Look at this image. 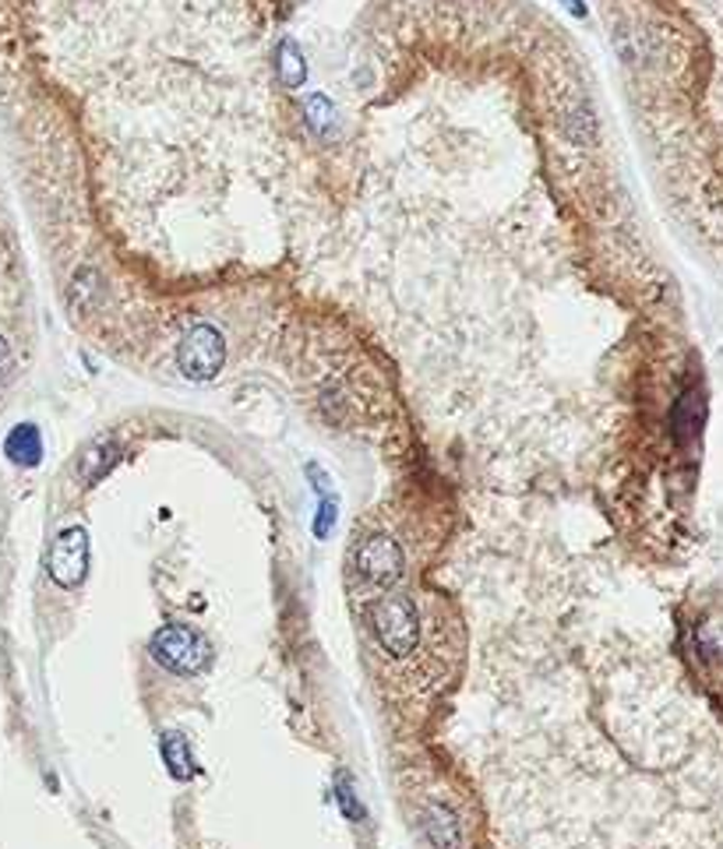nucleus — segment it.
Returning a JSON list of instances; mask_svg holds the SVG:
<instances>
[{
	"mask_svg": "<svg viewBox=\"0 0 723 849\" xmlns=\"http://www.w3.org/2000/svg\"><path fill=\"white\" fill-rule=\"evenodd\" d=\"M116 455H121V448H116L113 437H96L78 458V480L81 483H99L116 466Z\"/></svg>",
	"mask_w": 723,
	"mask_h": 849,
	"instance_id": "6e6552de",
	"label": "nucleus"
},
{
	"mask_svg": "<svg viewBox=\"0 0 723 849\" xmlns=\"http://www.w3.org/2000/svg\"><path fill=\"white\" fill-rule=\"evenodd\" d=\"M565 8H568L571 14H586V8L579 4V0H565Z\"/></svg>",
	"mask_w": 723,
	"mask_h": 849,
	"instance_id": "dca6fc26",
	"label": "nucleus"
},
{
	"mask_svg": "<svg viewBox=\"0 0 723 849\" xmlns=\"http://www.w3.org/2000/svg\"><path fill=\"white\" fill-rule=\"evenodd\" d=\"M364 617L381 656L402 681L438 688L456 673L463 659V627L445 614L442 603L385 589L364 603Z\"/></svg>",
	"mask_w": 723,
	"mask_h": 849,
	"instance_id": "f257e3e1",
	"label": "nucleus"
},
{
	"mask_svg": "<svg viewBox=\"0 0 723 849\" xmlns=\"http://www.w3.org/2000/svg\"><path fill=\"white\" fill-rule=\"evenodd\" d=\"M335 804L343 807L349 822H364V804L357 801V790H353V779L346 772L335 775Z\"/></svg>",
	"mask_w": 723,
	"mask_h": 849,
	"instance_id": "ddd939ff",
	"label": "nucleus"
},
{
	"mask_svg": "<svg viewBox=\"0 0 723 849\" xmlns=\"http://www.w3.org/2000/svg\"><path fill=\"white\" fill-rule=\"evenodd\" d=\"M11 373V346H8V338L0 335V381H4Z\"/></svg>",
	"mask_w": 723,
	"mask_h": 849,
	"instance_id": "2eb2a0df",
	"label": "nucleus"
},
{
	"mask_svg": "<svg viewBox=\"0 0 723 849\" xmlns=\"http://www.w3.org/2000/svg\"><path fill=\"white\" fill-rule=\"evenodd\" d=\"M4 455L14 466L36 469L43 462V434L36 423H19V427L4 437Z\"/></svg>",
	"mask_w": 723,
	"mask_h": 849,
	"instance_id": "0eeeda50",
	"label": "nucleus"
},
{
	"mask_svg": "<svg viewBox=\"0 0 723 849\" xmlns=\"http://www.w3.org/2000/svg\"><path fill=\"white\" fill-rule=\"evenodd\" d=\"M304 116H308V124H311L318 134H329V131H332V124H335V107H332V99H329V96H322V92L308 96V99H304Z\"/></svg>",
	"mask_w": 723,
	"mask_h": 849,
	"instance_id": "f8f14e48",
	"label": "nucleus"
},
{
	"mask_svg": "<svg viewBox=\"0 0 723 849\" xmlns=\"http://www.w3.org/2000/svg\"><path fill=\"white\" fill-rule=\"evenodd\" d=\"M424 836L434 849H463V825L448 804H424Z\"/></svg>",
	"mask_w": 723,
	"mask_h": 849,
	"instance_id": "423d86ee",
	"label": "nucleus"
},
{
	"mask_svg": "<svg viewBox=\"0 0 723 849\" xmlns=\"http://www.w3.org/2000/svg\"><path fill=\"white\" fill-rule=\"evenodd\" d=\"M276 75L279 81L286 85V89H300L308 78V64H304V54H300V46L293 40H282L279 49H276Z\"/></svg>",
	"mask_w": 723,
	"mask_h": 849,
	"instance_id": "9d476101",
	"label": "nucleus"
},
{
	"mask_svg": "<svg viewBox=\"0 0 723 849\" xmlns=\"http://www.w3.org/2000/svg\"><path fill=\"white\" fill-rule=\"evenodd\" d=\"M353 571L360 574L364 589H375V592H385V589H396L402 571H407V557H402V547L392 539V536H367L357 554H353Z\"/></svg>",
	"mask_w": 723,
	"mask_h": 849,
	"instance_id": "7ed1b4c3",
	"label": "nucleus"
},
{
	"mask_svg": "<svg viewBox=\"0 0 723 849\" xmlns=\"http://www.w3.org/2000/svg\"><path fill=\"white\" fill-rule=\"evenodd\" d=\"M335 522H340V498H335V494L318 498L314 536H318V539H329V536H332V529H335Z\"/></svg>",
	"mask_w": 723,
	"mask_h": 849,
	"instance_id": "4468645a",
	"label": "nucleus"
},
{
	"mask_svg": "<svg viewBox=\"0 0 723 849\" xmlns=\"http://www.w3.org/2000/svg\"><path fill=\"white\" fill-rule=\"evenodd\" d=\"M148 652H153V659L170 673H201L209 667V645L205 638H201L198 632H191V627L183 624H166L159 627V632L153 635V641H148Z\"/></svg>",
	"mask_w": 723,
	"mask_h": 849,
	"instance_id": "f03ea898",
	"label": "nucleus"
},
{
	"mask_svg": "<svg viewBox=\"0 0 723 849\" xmlns=\"http://www.w3.org/2000/svg\"><path fill=\"white\" fill-rule=\"evenodd\" d=\"M89 533L81 529V525H71V529H64L54 547H49V557H46V571L49 579H54L60 589H75L86 582L89 574Z\"/></svg>",
	"mask_w": 723,
	"mask_h": 849,
	"instance_id": "39448f33",
	"label": "nucleus"
},
{
	"mask_svg": "<svg viewBox=\"0 0 723 849\" xmlns=\"http://www.w3.org/2000/svg\"><path fill=\"white\" fill-rule=\"evenodd\" d=\"M702 420H705V402L699 392H688L678 399L675 405V427L681 437H696L702 431Z\"/></svg>",
	"mask_w": 723,
	"mask_h": 849,
	"instance_id": "9b49d317",
	"label": "nucleus"
},
{
	"mask_svg": "<svg viewBox=\"0 0 723 849\" xmlns=\"http://www.w3.org/2000/svg\"><path fill=\"white\" fill-rule=\"evenodd\" d=\"M226 360V346L223 335L212 325H194L183 332V338L177 343V367L183 370V378L191 381H209L223 370Z\"/></svg>",
	"mask_w": 723,
	"mask_h": 849,
	"instance_id": "20e7f679",
	"label": "nucleus"
},
{
	"mask_svg": "<svg viewBox=\"0 0 723 849\" xmlns=\"http://www.w3.org/2000/svg\"><path fill=\"white\" fill-rule=\"evenodd\" d=\"M159 755H163L166 772H170L174 779H180V783H188V779H194V775H198L194 755H191V744L183 740L180 734H163V737H159Z\"/></svg>",
	"mask_w": 723,
	"mask_h": 849,
	"instance_id": "1a4fd4ad",
	"label": "nucleus"
}]
</instances>
